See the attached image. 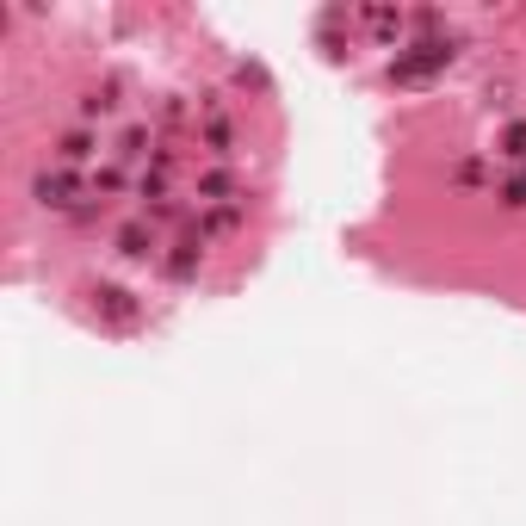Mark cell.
Masks as SVG:
<instances>
[{
	"label": "cell",
	"mask_w": 526,
	"mask_h": 526,
	"mask_svg": "<svg viewBox=\"0 0 526 526\" xmlns=\"http://www.w3.org/2000/svg\"><path fill=\"white\" fill-rule=\"evenodd\" d=\"M502 205H514V211H521V205H526V180H514V186L502 192Z\"/></svg>",
	"instance_id": "7"
},
{
	"label": "cell",
	"mask_w": 526,
	"mask_h": 526,
	"mask_svg": "<svg viewBox=\"0 0 526 526\" xmlns=\"http://www.w3.org/2000/svg\"><path fill=\"white\" fill-rule=\"evenodd\" d=\"M87 155H93V136L87 131H69L56 142V161H87Z\"/></svg>",
	"instance_id": "4"
},
{
	"label": "cell",
	"mask_w": 526,
	"mask_h": 526,
	"mask_svg": "<svg viewBox=\"0 0 526 526\" xmlns=\"http://www.w3.org/2000/svg\"><path fill=\"white\" fill-rule=\"evenodd\" d=\"M93 303H100V316H106L112 328H136V322H142V303H136L125 285H100V291H93Z\"/></svg>",
	"instance_id": "2"
},
{
	"label": "cell",
	"mask_w": 526,
	"mask_h": 526,
	"mask_svg": "<svg viewBox=\"0 0 526 526\" xmlns=\"http://www.w3.org/2000/svg\"><path fill=\"white\" fill-rule=\"evenodd\" d=\"M31 192H37V205H50V211H69V198H75V180L56 167V174H37V180H31Z\"/></svg>",
	"instance_id": "3"
},
{
	"label": "cell",
	"mask_w": 526,
	"mask_h": 526,
	"mask_svg": "<svg viewBox=\"0 0 526 526\" xmlns=\"http://www.w3.org/2000/svg\"><path fill=\"white\" fill-rule=\"evenodd\" d=\"M149 248H155V236H142V230H125V236H118V255H125V261H149Z\"/></svg>",
	"instance_id": "5"
},
{
	"label": "cell",
	"mask_w": 526,
	"mask_h": 526,
	"mask_svg": "<svg viewBox=\"0 0 526 526\" xmlns=\"http://www.w3.org/2000/svg\"><path fill=\"white\" fill-rule=\"evenodd\" d=\"M508 155H526V125H514V131H508Z\"/></svg>",
	"instance_id": "8"
},
{
	"label": "cell",
	"mask_w": 526,
	"mask_h": 526,
	"mask_svg": "<svg viewBox=\"0 0 526 526\" xmlns=\"http://www.w3.org/2000/svg\"><path fill=\"white\" fill-rule=\"evenodd\" d=\"M446 62H452V44H446V37H427V44H415L409 56L391 62V81H427V75L446 69Z\"/></svg>",
	"instance_id": "1"
},
{
	"label": "cell",
	"mask_w": 526,
	"mask_h": 526,
	"mask_svg": "<svg viewBox=\"0 0 526 526\" xmlns=\"http://www.w3.org/2000/svg\"><path fill=\"white\" fill-rule=\"evenodd\" d=\"M198 248H205V242H180V255H167V272H174V279H186V272L198 266Z\"/></svg>",
	"instance_id": "6"
}]
</instances>
